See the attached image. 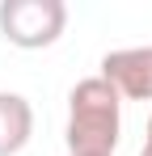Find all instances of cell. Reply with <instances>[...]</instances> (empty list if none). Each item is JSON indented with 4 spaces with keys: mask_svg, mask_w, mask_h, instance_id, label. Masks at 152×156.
Returning a JSON list of instances; mask_svg holds the SVG:
<instances>
[{
    "mask_svg": "<svg viewBox=\"0 0 152 156\" xmlns=\"http://www.w3.org/2000/svg\"><path fill=\"white\" fill-rule=\"evenodd\" d=\"M123 135V97L101 76L80 80L68 93V156H114Z\"/></svg>",
    "mask_w": 152,
    "mask_h": 156,
    "instance_id": "cell-1",
    "label": "cell"
},
{
    "mask_svg": "<svg viewBox=\"0 0 152 156\" xmlns=\"http://www.w3.org/2000/svg\"><path fill=\"white\" fill-rule=\"evenodd\" d=\"M68 26L63 0H4L0 4V38L17 51L55 47Z\"/></svg>",
    "mask_w": 152,
    "mask_h": 156,
    "instance_id": "cell-2",
    "label": "cell"
},
{
    "mask_svg": "<svg viewBox=\"0 0 152 156\" xmlns=\"http://www.w3.org/2000/svg\"><path fill=\"white\" fill-rule=\"evenodd\" d=\"M97 76L127 101H152V47H123L101 55Z\"/></svg>",
    "mask_w": 152,
    "mask_h": 156,
    "instance_id": "cell-3",
    "label": "cell"
},
{
    "mask_svg": "<svg viewBox=\"0 0 152 156\" xmlns=\"http://www.w3.org/2000/svg\"><path fill=\"white\" fill-rule=\"evenodd\" d=\"M34 135V105L21 93L0 89V156H17Z\"/></svg>",
    "mask_w": 152,
    "mask_h": 156,
    "instance_id": "cell-4",
    "label": "cell"
},
{
    "mask_svg": "<svg viewBox=\"0 0 152 156\" xmlns=\"http://www.w3.org/2000/svg\"><path fill=\"white\" fill-rule=\"evenodd\" d=\"M144 156H152V118H148V131H144Z\"/></svg>",
    "mask_w": 152,
    "mask_h": 156,
    "instance_id": "cell-5",
    "label": "cell"
}]
</instances>
